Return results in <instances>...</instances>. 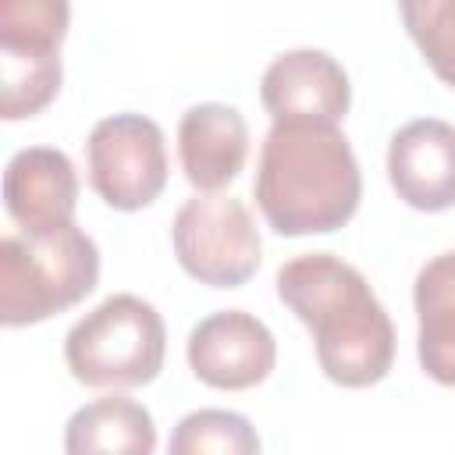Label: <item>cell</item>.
<instances>
[{
    "mask_svg": "<svg viewBox=\"0 0 455 455\" xmlns=\"http://www.w3.org/2000/svg\"><path fill=\"white\" fill-rule=\"evenodd\" d=\"M416 302V352L430 380L455 387V249L430 256L412 284Z\"/></svg>",
    "mask_w": 455,
    "mask_h": 455,
    "instance_id": "cell-12",
    "label": "cell"
},
{
    "mask_svg": "<svg viewBox=\"0 0 455 455\" xmlns=\"http://www.w3.org/2000/svg\"><path fill=\"white\" fill-rule=\"evenodd\" d=\"M249 156V124L228 103H196L178 121V160L196 192L228 188Z\"/></svg>",
    "mask_w": 455,
    "mask_h": 455,
    "instance_id": "cell-11",
    "label": "cell"
},
{
    "mask_svg": "<svg viewBox=\"0 0 455 455\" xmlns=\"http://www.w3.org/2000/svg\"><path fill=\"white\" fill-rule=\"evenodd\" d=\"M185 355L206 387L245 391L270 377L277 363V341L259 316L245 309H220L192 327Z\"/></svg>",
    "mask_w": 455,
    "mask_h": 455,
    "instance_id": "cell-7",
    "label": "cell"
},
{
    "mask_svg": "<svg viewBox=\"0 0 455 455\" xmlns=\"http://www.w3.org/2000/svg\"><path fill=\"white\" fill-rule=\"evenodd\" d=\"M277 299L309 327L320 370L341 387L380 384L395 363V327L366 277L331 256L306 252L277 270Z\"/></svg>",
    "mask_w": 455,
    "mask_h": 455,
    "instance_id": "cell-1",
    "label": "cell"
},
{
    "mask_svg": "<svg viewBox=\"0 0 455 455\" xmlns=\"http://www.w3.org/2000/svg\"><path fill=\"white\" fill-rule=\"evenodd\" d=\"M100 281V249L75 224L11 231L0 242V323L28 327L78 306Z\"/></svg>",
    "mask_w": 455,
    "mask_h": 455,
    "instance_id": "cell-3",
    "label": "cell"
},
{
    "mask_svg": "<svg viewBox=\"0 0 455 455\" xmlns=\"http://www.w3.org/2000/svg\"><path fill=\"white\" fill-rule=\"evenodd\" d=\"M60 53L0 50V117L21 121L46 110L60 92Z\"/></svg>",
    "mask_w": 455,
    "mask_h": 455,
    "instance_id": "cell-14",
    "label": "cell"
},
{
    "mask_svg": "<svg viewBox=\"0 0 455 455\" xmlns=\"http://www.w3.org/2000/svg\"><path fill=\"white\" fill-rule=\"evenodd\" d=\"M259 100L274 121H327L348 114L352 85L345 68L323 50H288L259 78Z\"/></svg>",
    "mask_w": 455,
    "mask_h": 455,
    "instance_id": "cell-8",
    "label": "cell"
},
{
    "mask_svg": "<svg viewBox=\"0 0 455 455\" xmlns=\"http://www.w3.org/2000/svg\"><path fill=\"white\" fill-rule=\"evenodd\" d=\"M156 448V427L146 405L124 395H107L82 405L64 427V451L92 455H149Z\"/></svg>",
    "mask_w": 455,
    "mask_h": 455,
    "instance_id": "cell-13",
    "label": "cell"
},
{
    "mask_svg": "<svg viewBox=\"0 0 455 455\" xmlns=\"http://www.w3.org/2000/svg\"><path fill=\"white\" fill-rule=\"evenodd\" d=\"M252 192L277 235H331L359 210L363 174L338 124L274 121L259 146Z\"/></svg>",
    "mask_w": 455,
    "mask_h": 455,
    "instance_id": "cell-2",
    "label": "cell"
},
{
    "mask_svg": "<svg viewBox=\"0 0 455 455\" xmlns=\"http://www.w3.org/2000/svg\"><path fill=\"white\" fill-rule=\"evenodd\" d=\"M85 167L92 192L110 210H142L156 203L167 185V146L153 117L114 114L103 117L85 142Z\"/></svg>",
    "mask_w": 455,
    "mask_h": 455,
    "instance_id": "cell-6",
    "label": "cell"
},
{
    "mask_svg": "<svg viewBox=\"0 0 455 455\" xmlns=\"http://www.w3.org/2000/svg\"><path fill=\"white\" fill-rule=\"evenodd\" d=\"M387 178L398 199L423 213L455 206V124L419 117L402 124L387 146Z\"/></svg>",
    "mask_w": 455,
    "mask_h": 455,
    "instance_id": "cell-9",
    "label": "cell"
},
{
    "mask_svg": "<svg viewBox=\"0 0 455 455\" xmlns=\"http://www.w3.org/2000/svg\"><path fill=\"white\" fill-rule=\"evenodd\" d=\"M171 245L188 277L210 288H238L259 270V231L242 199L192 196L171 224Z\"/></svg>",
    "mask_w": 455,
    "mask_h": 455,
    "instance_id": "cell-5",
    "label": "cell"
},
{
    "mask_svg": "<svg viewBox=\"0 0 455 455\" xmlns=\"http://www.w3.org/2000/svg\"><path fill=\"white\" fill-rule=\"evenodd\" d=\"M4 206L21 231H46L75 220L78 174L68 153L25 146L4 167Z\"/></svg>",
    "mask_w": 455,
    "mask_h": 455,
    "instance_id": "cell-10",
    "label": "cell"
},
{
    "mask_svg": "<svg viewBox=\"0 0 455 455\" xmlns=\"http://www.w3.org/2000/svg\"><path fill=\"white\" fill-rule=\"evenodd\" d=\"M398 14L430 71L455 89V0H398Z\"/></svg>",
    "mask_w": 455,
    "mask_h": 455,
    "instance_id": "cell-17",
    "label": "cell"
},
{
    "mask_svg": "<svg viewBox=\"0 0 455 455\" xmlns=\"http://www.w3.org/2000/svg\"><path fill=\"white\" fill-rule=\"evenodd\" d=\"M68 25V0H0V50L60 53Z\"/></svg>",
    "mask_w": 455,
    "mask_h": 455,
    "instance_id": "cell-15",
    "label": "cell"
},
{
    "mask_svg": "<svg viewBox=\"0 0 455 455\" xmlns=\"http://www.w3.org/2000/svg\"><path fill=\"white\" fill-rule=\"evenodd\" d=\"M164 355V316L132 291L103 299L64 338V363L85 387H142L156 380Z\"/></svg>",
    "mask_w": 455,
    "mask_h": 455,
    "instance_id": "cell-4",
    "label": "cell"
},
{
    "mask_svg": "<svg viewBox=\"0 0 455 455\" xmlns=\"http://www.w3.org/2000/svg\"><path fill=\"white\" fill-rule=\"evenodd\" d=\"M259 437L242 412L196 409L171 434V455H256Z\"/></svg>",
    "mask_w": 455,
    "mask_h": 455,
    "instance_id": "cell-16",
    "label": "cell"
}]
</instances>
